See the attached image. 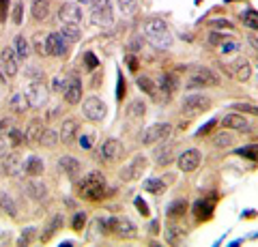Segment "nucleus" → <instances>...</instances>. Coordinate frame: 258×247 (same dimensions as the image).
Instances as JSON below:
<instances>
[{"label": "nucleus", "mask_w": 258, "mask_h": 247, "mask_svg": "<svg viewBox=\"0 0 258 247\" xmlns=\"http://www.w3.org/2000/svg\"><path fill=\"white\" fill-rule=\"evenodd\" d=\"M76 191L82 200H88V202H99V200H103V198H108V194H110L106 177L97 170L88 172L84 179H78L76 181Z\"/></svg>", "instance_id": "obj_1"}, {"label": "nucleus", "mask_w": 258, "mask_h": 247, "mask_svg": "<svg viewBox=\"0 0 258 247\" xmlns=\"http://www.w3.org/2000/svg\"><path fill=\"white\" fill-rule=\"evenodd\" d=\"M144 37L147 41L157 47V50H168L172 45V33L168 28V24L159 18H153V20H147L144 22Z\"/></svg>", "instance_id": "obj_2"}, {"label": "nucleus", "mask_w": 258, "mask_h": 247, "mask_svg": "<svg viewBox=\"0 0 258 247\" xmlns=\"http://www.w3.org/2000/svg\"><path fill=\"white\" fill-rule=\"evenodd\" d=\"M24 95H26L28 106L32 110H43L47 106V99H50V89L45 86V82H28Z\"/></svg>", "instance_id": "obj_3"}, {"label": "nucleus", "mask_w": 258, "mask_h": 247, "mask_svg": "<svg viewBox=\"0 0 258 247\" xmlns=\"http://www.w3.org/2000/svg\"><path fill=\"white\" fill-rule=\"evenodd\" d=\"M82 114L86 121L91 123H101L103 118L108 114V106L103 103L101 97H97V95H91V97H86L82 101Z\"/></svg>", "instance_id": "obj_4"}, {"label": "nucleus", "mask_w": 258, "mask_h": 247, "mask_svg": "<svg viewBox=\"0 0 258 247\" xmlns=\"http://www.w3.org/2000/svg\"><path fill=\"white\" fill-rule=\"evenodd\" d=\"M93 24L101 28H108L114 24V9H112L110 0H93V11H91Z\"/></svg>", "instance_id": "obj_5"}, {"label": "nucleus", "mask_w": 258, "mask_h": 247, "mask_svg": "<svg viewBox=\"0 0 258 247\" xmlns=\"http://www.w3.org/2000/svg\"><path fill=\"white\" fill-rule=\"evenodd\" d=\"M18 73H20V58H18V54H15L13 47L5 45L3 50H0V75H3L5 79H13Z\"/></svg>", "instance_id": "obj_6"}, {"label": "nucleus", "mask_w": 258, "mask_h": 247, "mask_svg": "<svg viewBox=\"0 0 258 247\" xmlns=\"http://www.w3.org/2000/svg\"><path fill=\"white\" fill-rule=\"evenodd\" d=\"M209 108H211V99H209V95H203V93H191L181 103L183 114H187V116L203 114V112H207Z\"/></svg>", "instance_id": "obj_7"}, {"label": "nucleus", "mask_w": 258, "mask_h": 247, "mask_svg": "<svg viewBox=\"0 0 258 247\" xmlns=\"http://www.w3.org/2000/svg\"><path fill=\"white\" fill-rule=\"evenodd\" d=\"M170 133H172V125L170 123H155V125H151L144 129L142 133V144H155V142H166L168 138H170Z\"/></svg>", "instance_id": "obj_8"}, {"label": "nucleus", "mask_w": 258, "mask_h": 247, "mask_svg": "<svg viewBox=\"0 0 258 247\" xmlns=\"http://www.w3.org/2000/svg\"><path fill=\"white\" fill-rule=\"evenodd\" d=\"M62 101L67 106H78L82 101V79L80 75H69L62 89Z\"/></svg>", "instance_id": "obj_9"}, {"label": "nucleus", "mask_w": 258, "mask_h": 247, "mask_svg": "<svg viewBox=\"0 0 258 247\" xmlns=\"http://www.w3.org/2000/svg\"><path fill=\"white\" fill-rule=\"evenodd\" d=\"M47 39V54L54 58H64L69 54L71 50V41H67L60 33H50V35H45Z\"/></svg>", "instance_id": "obj_10"}, {"label": "nucleus", "mask_w": 258, "mask_h": 247, "mask_svg": "<svg viewBox=\"0 0 258 247\" xmlns=\"http://www.w3.org/2000/svg\"><path fill=\"white\" fill-rule=\"evenodd\" d=\"M84 13L80 9V3H60L58 7V20L60 24H82Z\"/></svg>", "instance_id": "obj_11"}, {"label": "nucleus", "mask_w": 258, "mask_h": 247, "mask_svg": "<svg viewBox=\"0 0 258 247\" xmlns=\"http://www.w3.org/2000/svg\"><path fill=\"white\" fill-rule=\"evenodd\" d=\"M220 79H217V75L213 73L211 69L207 67H194L191 69V75H189V86L194 89V86H215Z\"/></svg>", "instance_id": "obj_12"}, {"label": "nucleus", "mask_w": 258, "mask_h": 247, "mask_svg": "<svg viewBox=\"0 0 258 247\" xmlns=\"http://www.w3.org/2000/svg\"><path fill=\"white\" fill-rule=\"evenodd\" d=\"M200 161H203V155H200V150H196V148H187V150H183V153L176 157V166H179L181 172L198 170Z\"/></svg>", "instance_id": "obj_13"}, {"label": "nucleus", "mask_w": 258, "mask_h": 247, "mask_svg": "<svg viewBox=\"0 0 258 247\" xmlns=\"http://www.w3.org/2000/svg\"><path fill=\"white\" fill-rule=\"evenodd\" d=\"M99 155H101L103 161H108V163L118 161V159L123 157V142L116 140V138H108V140L101 144Z\"/></svg>", "instance_id": "obj_14"}, {"label": "nucleus", "mask_w": 258, "mask_h": 247, "mask_svg": "<svg viewBox=\"0 0 258 247\" xmlns=\"http://www.w3.org/2000/svg\"><path fill=\"white\" fill-rule=\"evenodd\" d=\"M78 135H80V123L76 121V118H67V121H62L60 131H58V140L62 142L64 146H74L78 142Z\"/></svg>", "instance_id": "obj_15"}, {"label": "nucleus", "mask_w": 258, "mask_h": 247, "mask_svg": "<svg viewBox=\"0 0 258 247\" xmlns=\"http://www.w3.org/2000/svg\"><path fill=\"white\" fill-rule=\"evenodd\" d=\"M144 168H147V157H144V155H136V157L132 159V163L125 166V168L120 170V179H123L125 183L140 179L142 172H144Z\"/></svg>", "instance_id": "obj_16"}, {"label": "nucleus", "mask_w": 258, "mask_h": 247, "mask_svg": "<svg viewBox=\"0 0 258 247\" xmlns=\"http://www.w3.org/2000/svg\"><path fill=\"white\" fill-rule=\"evenodd\" d=\"M58 170L67 174L71 181H78L80 174H82V161L76 157H71V155H62L58 159Z\"/></svg>", "instance_id": "obj_17"}, {"label": "nucleus", "mask_w": 258, "mask_h": 247, "mask_svg": "<svg viewBox=\"0 0 258 247\" xmlns=\"http://www.w3.org/2000/svg\"><path fill=\"white\" fill-rule=\"evenodd\" d=\"M112 232L120 238H134L138 234V228H136V224L129 217H114V221H112Z\"/></svg>", "instance_id": "obj_18"}, {"label": "nucleus", "mask_w": 258, "mask_h": 247, "mask_svg": "<svg viewBox=\"0 0 258 247\" xmlns=\"http://www.w3.org/2000/svg\"><path fill=\"white\" fill-rule=\"evenodd\" d=\"M22 172L26 174V177H41L45 172V161L39 155H28L22 161Z\"/></svg>", "instance_id": "obj_19"}, {"label": "nucleus", "mask_w": 258, "mask_h": 247, "mask_svg": "<svg viewBox=\"0 0 258 247\" xmlns=\"http://www.w3.org/2000/svg\"><path fill=\"white\" fill-rule=\"evenodd\" d=\"M30 15L35 22H45L52 15V0H32L30 3Z\"/></svg>", "instance_id": "obj_20"}, {"label": "nucleus", "mask_w": 258, "mask_h": 247, "mask_svg": "<svg viewBox=\"0 0 258 247\" xmlns=\"http://www.w3.org/2000/svg\"><path fill=\"white\" fill-rule=\"evenodd\" d=\"M24 189H26V194L32 198V200H39V202L45 200L47 194H50V191H47V185L43 181H39L37 177H30V181H26Z\"/></svg>", "instance_id": "obj_21"}, {"label": "nucleus", "mask_w": 258, "mask_h": 247, "mask_svg": "<svg viewBox=\"0 0 258 247\" xmlns=\"http://www.w3.org/2000/svg\"><path fill=\"white\" fill-rule=\"evenodd\" d=\"M0 213H5L7 217L11 219H20V209H18V202L13 200V196L9 191H0Z\"/></svg>", "instance_id": "obj_22"}, {"label": "nucleus", "mask_w": 258, "mask_h": 247, "mask_svg": "<svg viewBox=\"0 0 258 247\" xmlns=\"http://www.w3.org/2000/svg\"><path fill=\"white\" fill-rule=\"evenodd\" d=\"M11 47L15 50V54H18L20 60H28L30 54H32V43H30V39L26 35H15Z\"/></svg>", "instance_id": "obj_23"}, {"label": "nucleus", "mask_w": 258, "mask_h": 247, "mask_svg": "<svg viewBox=\"0 0 258 247\" xmlns=\"http://www.w3.org/2000/svg\"><path fill=\"white\" fill-rule=\"evenodd\" d=\"M222 125L226 127V129H230V131H241V133L249 131V123L241 114H226L222 118Z\"/></svg>", "instance_id": "obj_24"}, {"label": "nucleus", "mask_w": 258, "mask_h": 247, "mask_svg": "<svg viewBox=\"0 0 258 247\" xmlns=\"http://www.w3.org/2000/svg\"><path fill=\"white\" fill-rule=\"evenodd\" d=\"M9 110H11V114H15V116H24V114H26L30 110L26 95H24V93L11 95V97H9Z\"/></svg>", "instance_id": "obj_25"}, {"label": "nucleus", "mask_w": 258, "mask_h": 247, "mask_svg": "<svg viewBox=\"0 0 258 247\" xmlns=\"http://www.w3.org/2000/svg\"><path fill=\"white\" fill-rule=\"evenodd\" d=\"M3 172L7 177H18L22 172V159L18 153H9L3 157Z\"/></svg>", "instance_id": "obj_26"}, {"label": "nucleus", "mask_w": 258, "mask_h": 247, "mask_svg": "<svg viewBox=\"0 0 258 247\" xmlns=\"http://www.w3.org/2000/svg\"><path fill=\"white\" fill-rule=\"evenodd\" d=\"M43 121H39V118H35V121H30L26 131H24V135H26V142L32 146H39V140H41V133H43Z\"/></svg>", "instance_id": "obj_27"}, {"label": "nucleus", "mask_w": 258, "mask_h": 247, "mask_svg": "<svg viewBox=\"0 0 258 247\" xmlns=\"http://www.w3.org/2000/svg\"><path fill=\"white\" fill-rule=\"evenodd\" d=\"M62 226H64L62 215H52L50 221H47L45 228H43V232H41V241H50V238L58 232V230H62Z\"/></svg>", "instance_id": "obj_28"}, {"label": "nucleus", "mask_w": 258, "mask_h": 247, "mask_svg": "<svg viewBox=\"0 0 258 247\" xmlns=\"http://www.w3.org/2000/svg\"><path fill=\"white\" fill-rule=\"evenodd\" d=\"M136 82H138V89H140L142 93H147L149 97H153L155 101H159V89H157V82H155V79L142 75V77L136 79Z\"/></svg>", "instance_id": "obj_29"}, {"label": "nucleus", "mask_w": 258, "mask_h": 247, "mask_svg": "<svg viewBox=\"0 0 258 247\" xmlns=\"http://www.w3.org/2000/svg\"><path fill=\"white\" fill-rule=\"evenodd\" d=\"M5 140H7V144H9L11 148H20V146H24V144H26V135H24V131L20 129L18 125H15V127H11V129H9V133L5 135Z\"/></svg>", "instance_id": "obj_30"}, {"label": "nucleus", "mask_w": 258, "mask_h": 247, "mask_svg": "<svg viewBox=\"0 0 258 247\" xmlns=\"http://www.w3.org/2000/svg\"><path fill=\"white\" fill-rule=\"evenodd\" d=\"M30 43H32V52H35L39 58L50 56V54H47V39L43 33H35V37L30 39Z\"/></svg>", "instance_id": "obj_31"}, {"label": "nucleus", "mask_w": 258, "mask_h": 247, "mask_svg": "<svg viewBox=\"0 0 258 247\" xmlns=\"http://www.w3.org/2000/svg\"><path fill=\"white\" fill-rule=\"evenodd\" d=\"M60 35L67 39V41L76 43L82 39V28H80V24H62L60 26Z\"/></svg>", "instance_id": "obj_32"}, {"label": "nucleus", "mask_w": 258, "mask_h": 247, "mask_svg": "<svg viewBox=\"0 0 258 247\" xmlns=\"http://www.w3.org/2000/svg\"><path fill=\"white\" fill-rule=\"evenodd\" d=\"M174 157V146L172 144H161L157 150H155V161L157 166H168L172 161Z\"/></svg>", "instance_id": "obj_33"}, {"label": "nucleus", "mask_w": 258, "mask_h": 247, "mask_svg": "<svg viewBox=\"0 0 258 247\" xmlns=\"http://www.w3.org/2000/svg\"><path fill=\"white\" fill-rule=\"evenodd\" d=\"M213 213V202L209 200H198L196 204H194V215H196V219H209Z\"/></svg>", "instance_id": "obj_34"}, {"label": "nucleus", "mask_w": 258, "mask_h": 247, "mask_svg": "<svg viewBox=\"0 0 258 247\" xmlns=\"http://www.w3.org/2000/svg\"><path fill=\"white\" fill-rule=\"evenodd\" d=\"M24 77H26L28 82H45V71L39 65H26V69H24Z\"/></svg>", "instance_id": "obj_35"}, {"label": "nucleus", "mask_w": 258, "mask_h": 247, "mask_svg": "<svg viewBox=\"0 0 258 247\" xmlns=\"http://www.w3.org/2000/svg\"><path fill=\"white\" fill-rule=\"evenodd\" d=\"M58 131H54V129H43L41 133V140H39V146H43V148H54L56 144H58Z\"/></svg>", "instance_id": "obj_36"}, {"label": "nucleus", "mask_w": 258, "mask_h": 247, "mask_svg": "<svg viewBox=\"0 0 258 247\" xmlns=\"http://www.w3.org/2000/svg\"><path fill=\"white\" fill-rule=\"evenodd\" d=\"M144 114H147V103H144L142 99L129 101V106H127V116H132V118H142Z\"/></svg>", "instance_id": "obj_37"}, {"label": "nucleus", "mask_w": 258, "mask_h": 247, "mask_svg": "<svg viewBox=\"0 0 258 247\" xmlns=\"http://www.w3.org/2000/svg\"><path fill=\"white\" fill-rule=\"evenodd\" d=\"M213 144H215L217 148H228V146L235 144V135H232V131H230V129H228V131H220V133L215 135Z\"/></svg>", "instance_id": "obj_38"}, {"label": "nucleus", "mask_w": 258, "mask_h": 247, "mask_svg": "<svg viewBox=\"0 0 258 247\" xmlns=\"http://www.w3.org/2000/svg\"><path fill=\"white\" fill-rule=\"evenodd\" d=\"M185 211H187V202H185L183 198H181V200H174L170 206H168V217H170V219L183 217Z\"/></svg>", "instance_id": "obj_39"}, {"label": "nucleus", "mask_w": 258, "mask_h": 247, "mask_svg": "<svg viewBox=\"0 0 258 247\" xmlns=\"http://www.w3.org/2000/svg\"><path fill=\"white\" fill-rule=\"evenodd\" d=\"M118 7H120V11H123V15H134L136 11H138V7H140V0H116Z\"/></svg>", "instance_id": "obj_40"}, {"label": "nucleus", "mask_w": 258, "mask_h": 247, "mask_svg": "<svg viewBox=\"0 0 258 247\" xmlns=\"http://www.w3.org/2000/svg\"><path fill=\"white\" fill-rule=\"evenodd\" d=\"M235 75H237L239 82H247V79L252 77V67H249V62H247V60H241V62H239V67H237V71H235Z\"/></svg>", "instance_id": "obj_41"}, {"label": "nucleus", "mask_w": 258, "mask_h": 247, "mask_svg": "<svg viewBox=\"0 0 258 247\" xmlns=\"http://www.w3.org/2000/svg\"><path fill=\"white\" fill-rule=\"evenodd\" d=\"M185 236V230L183 228H176V226H170L166 230V241L168 243H181Z\"/></svg>", "instance_id": "obj_42"}, {"label": "nucleus", "mask_w": 258, "mask_h": 247, "mask_svg": "<svg viewBox=\"0 0 258 247\" xmlns=\"http://www.w3.org/2000/svg\"><path fill=\"white\" fill-rule=\"evenodd\" d=\"M144 189L151 191V194H161V191L166 189V183L161 179H147V183H144Z\"/></svg>", "instance_id": "obj_43"}, {"label": "nucleus", "mask_w": 258, "mask_h": 247, "mask_svg": "<svg viewBox=\"0 0 258 247\" xmlns=\"http://www.w3.org/2000/svg\"><path fill=\"white\" fill-rule=\"evenodd\" d=\"M239 50H241V43L235 41V39H224L222 45H220V52L222 54H235Z\"/></svg>", "instance_id": "obj_44"}, {"label": "nucleus", "mask_w": 258, "mask_h": 247, "mask_svg": "<svg viewBox=\"0 0 258 247\" xmlns=\"http://www.w3.org/2000/svg\"><path fill=\"white\" fill-rule=\"evenodd\" d=\"M22 20H24V3L18 0V3L13 5V13H11V22L15 26H22Z\"/></svg>", "instance_id": "obj_45"}, {"label": "nucleus", "mask_w": 258, "mask_h": 247, "mask_svg": "<svg viewBox=\"0 0 258 247\" xmlns=\"http://www.w3.org/2000/svg\"><path fill=\"white\" fill-rule=\"evenodd\" d=\"M82 60H84V69L86 71H95L97 67H99V58L95 56V52H84Z\"/></svg>", "instance_id": "obj_46"}, {"label": "nucleus", "mask_w": 258, "mask_h": 247, "mask_svg": "<svg viewBox=\"0 0 258 247\" xmlns=\"http://www.w3.org/2000/svg\"><path fill=\"white\" fill-rule=\"evenodd\" d=\"M95 140H97V133H80L78 135V142H80V146H82L84 150H91Z\"/></svg>", "instance_id": "obj_47"}, {"label": "nucleus", "mask_w": 258, "mask_h": 247, "mask_svg": "<svg viewBox=\"0 0 258 247\" xmlns=\"http://www.w3.org/2000/svg\"><path fill=\"white\" fill-rule=\"evenodd\" d=\"M232 110H237V112H245V114H254V116H258V106H252V103H232Z\"/></svg>", "instance_id": "obj_48"}, {"label": "nucleus", "mask_w": 258, "mask_h": 247, "mask_svg": "<svg viewBox=\"0 0 258 247\" xmlns=\"http://www.w3.org/2000/svg\"><path fill=\"white\" fill-rule=\"evenodd\" d=\"M86 219H88V215H86L84 211H78V213L74 215V221H71V228H74L76 232H78V230H82L84 224H86Z\"/></svg>", "instance_id": "obj_49"}, {"label": "nucleus", "mask_w": 258, "mask_h": 247, "mask_svg": "<svg viewBox=\"0 0 258 247\" xmlns=\"http://www.w3.org/2000/svg\"><path fill=\"white\" fill-rule=\"evenodd\" d=\"M237 153L241 157H249V159H258V144H247L243 148H239Z\"/></svg>", "instance_id": "obj_50"}, {"label": "nucleus", "mask_w": 258, "mask_h": 247, "mask_svg": "<svg viewBox=\"0 0 258 247\" xmlns=\"http://www.w3.org/2000/svg\"><path fill=\"white\" fill-rule=\"evenodd\" d=\"M243 22H245V26H249V28H254V30H258V15L254 13V11H245L243 15Z\"/></svg>", "instance_id": "obj_51"}, {"label": "nucleus", "mask_w": 258, "mask_h": 247, "mask_svg": "<svg viewBox=\"0 0 258 247\" xmlns=\"http://www.w3.org/2000/svg\"><path fill=\"white\" fill-rule=\"evenodd\" d=\"M64 82H67V77H64V75H54V77H52V86H50V91H52V93H62Z\"/></svg>", "instance_id": "obj_52"}, {"label": "nucleus", "mask_w": 258, "mask_h": 247, "mask_svg": "<svg viewBox=\"0 0 258 247\" xmlns=\"http://www.w3.org/2000/svg\"><path fill=\"white\" fill-rule=\"evenodd\" d=\"M11 127H15V121H13L11 116H5V118H0V135H3V138H5L7 133H9V129H11Z\"/></svg>", "instance_id": "obj_53"}, {"label": "nucleus", "mask_w": 258, "mask_h": 247, "mask_svg": "<svg viewBox=\"0 0 258 247\" xmlns=\"http://www.w3.org/2000/svg\"><path fill=\"white\" fill-rule=\"evenodd\" d=\"M211 26H213V28H220V30H230V28H235V26H232V22H228V20H213Z\"/></svg>", "instance_id": "obj_54"}, {"label": "nucleus", "mask_w": 258, "mask_h": 247, "mask_svg": "<svg viewBox=\"0 0 258 247\" xmlns=\"http://www.w3.org/2000/svg\"><path fill=\"white\" fill-rule=\"evenodd\" d=\"M9 0H0V22H5L7 18H9Z\"/></svg>", "instance_id": "obj_55"}, {"label": "nucleus", "mask_w": 258, "mask_h": 247, "mask_svg": "<svg viewBox=\"0 0 258 247\" xmlns=\"http://www.w3.org/2000/svg\"><path fill=\"white\" fill-rule=\"evenodd\" d=\"M247 43L258 52V33H249V35H247Z\"/></svg>", "instance_id": "obj_56"}, {"label": "nucleus", "mask_w": 258, "mask_h": 247, "mask_svg": "<svg viewBox=\"0 0 258 247\" xmlns=\"http://www.w3.org/2000/svg\"><path fill=\"white\" fill-rule=\"evenodd\" d=\"M7 153H9V144H7V140L0 135V159H3Z\"/></svg>", "instance_id": "obj_57"}, {"label": "nucleus", "mask_w": 258, "mask_h": 247, "mask_svg": "<svg viewBox=\"0 0 258 247\" xmlns=\"http://www.w3.org/2000/svg\"><path fill=\"white\" fill-rule=\"evenodd\" d=\"M125 62H127V67L132 69V71H136V69H138V60H136V56H129V54H127Z\"/></svg>", "instance_id": "obj_58"}, {"label": "nucleus", "mask_w": 258, "mask_h": 247, "mask_svg": "<svg viewBox=\"0 0 258 247\" xmlns=\"http://www.w3.org/2000/svg\"><path fill=\"white\" fill-rule=\"evenodd\" d=\"M209 41H211L213 45H220V43L224 41V37H222V35H217V33H211V35H209Z\"/></svg>", "instance_id": "obj_59"}, {"label": "nucleus", "mask_w": 258, "mask_h": 247, "mask_svg": "<svg viewBox=\"0 0 258 247\" xmlns=\"http://www.w3.org/2000/svg\"><path fill=\"white\" fill-rule=\"evenodd\" d=\"M76 3H80V5H93V0H76Z\"/></svg>", "instance_id": "obj_60"}]
</instances>
